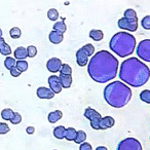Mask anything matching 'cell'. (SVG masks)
<instances>
[{
    "mask_svg": "<svg viewBox=\"0 0 150 150\" xmlns=\"http://www.w3.org/2000/svg\"><path fill=\"white\" fill-rule=\"evenodd\" d=\"M118 60L108 50L96 52L88 64V72L94 81L106 83L117 76Z\"/></svg>",
    "mask_w": 150,
    "mask_h": 150,
    "instance_id": "obj_1",
    "label": "cell"
},
{
    "mask_svg": "<svg viewBox=\"0 0 150 150\" xmlns=\"http://www.w3.org/2000/svg\"><path fill=\"white\" fill-rule=\"evenodd\" d=\"M118 76L127 86L140 88L149 80L150 69L139 59L129 58L121 63Z\"/></svg>",
    "mask_w": 150,
    "mask_h": 150,
    "instance_id": "obj_2",
    "label": "cell"
},
{
    "mask_svg": "<svg viewBox=\"0 0 150 150\" xmlns=\"http://www.w3.org/2000/svg\"><path fill=\"white\" fill-rule=\"evenodd\" d=\"M104 99L113 108H122L132 99V90L122 81H113L104 88Z\"/></svg>",
    "mask_w": 150,
    "mask_h": 150,
    "instance_id": "obj_3",
    "label": "cell"
},
{
    "mask_svg": "<svg viewBox=\"0 0 150 150\" xmlns=\"http://www.w3.org/2000/svg\"><path fill=\"white\" fill-rule=\"evenodd\" d=\"M109 47L120 58H127L134 52L136 47V38L133 34L121 31L112 36L109 42Z\"/></svg>",
    "mask_w": 150,
    "mask_h": 150,
    "instance_id": "obj_4",
    "label": "cell"
},
{
    "mask_svg": "<svg viewBox=\"0 0 150 150\" xmlns=\"http://www.w3.org/2000/svg\"><path fill=\"white\" fill-rule=\"evenodd\" d=\"M137 56L144 62H150V39H144L138 44Z\"/></svg>",
    "mask_w": 150,
    "mask_h": 150,
    "instance_id": "obj_5",
    "label": "cell"
},
{
    "mask_svg": "<svg viewBox=\"0 0 150 150\" xmlns=\"http://www.w3.org/2000/svg\"><path fill=\"white\" fill-rule=\"evenodd\" d=\"M117 150H143L142 145L135 138H125L117 145Z\"/></svg>",
    "mask_w": 150,
    "mask_h": 150,
    "instance_id": "obj_6",
    "label": "cell"
},
{
    "mask_svg": "<svg viewBox=\"0 0 150 150\" xmlns=\"http://www.w3.org/2000/svg\"><path fill=\"white\" fill-rule=\"evenodd\" d=\"M84 116H86V118H88L91 121V125H92L93 129H96V131L100 129V120L102 118V116H101V114L98 111L88 107L84 111Z\"/></svg>",
    "mask_w": 150,
    "mask_h": 150,
    "instance_id": "obj_7",
    "label": "cell"
},
{
    "mask_svg": "<svg viewBox=\"0 0 150 150\" xmlns=\"http://www.w3.org/2000/svg\"><path fill=\"white\" fill-rule=\"evenodd\" d=\"M118 27L122 30L129 32H135L138 29V20H129L125 18H121L118 20Z\"/></svg>",
    "mask_w": 150,
    "mask_h": 150,
    "instance_id": "obj_8",
    "label": "cell"
},
{
    "mask_svg": "<svg viewBox=\"0 0 150 150\" xmlns=\"http://www.w3.org/2000/svg\"><path fill=\"white\" fill-rule=\"evenodd\" d=\"M48 86H50V88L56 94H60L62 92V86H61V81L59 76L57 75H50L48 77Z\"/></svg>",
    "mask_w": 150,
    "mask_h": 150,
    "instance_id": "obj_9",
    "label": "cell"
},
{
    "mask_svg": "<svg viewBox=\"0 0 150 150\" xmlns=\"http://www.w3.org/2000/svg\"><path fill=\"white\" fill-rule=\"evenodd\" d=\"M36 95L39 99L42 100H50L54 97V93L52 92L50 88H44V86H40L36 91Z\"/></svg>",
    "mask_w": 150,
    "mask_h": 150,
    "instance_id": "obj_10",
    "label": "cell"
},
{
    "mask_svg": "<svg viewBox=\"0 0 150 150\" xmlns=\"http://www.w3.org/2000/svg\"><path fill=\"white\" fill-rule=\"evenodd\" d=\"M62 64H63V63L61 62L60 59L52 58V59H50V60L47 61V63H46V68H47V70L50 71V72L57 73V72H59V71H60Z\"/></svg>",
    "mask_w": 150,
    "mask_h": 150,
    "instance_id": "obj_11",
    "label": "cell"
},
{
    "mask_svg": "<svg viewBox=\"0 0 150 150\" xmlns=\"http://www.w3.org/2000/svg\"><path fill=\"white\" fill-rule=\"evenodd\" d=\"M76 62L80 67H86L88 64V57L82 48H79L76 52Z\"/></svg>",
    "mask_w": 150,
    "mask_h": 150,
    "instance_id": "obj_12",
    "label": "cell"
},
{
    "mask_svg": "<svg viewBox=\"0 0 150 150\" xmlns=\"http://www.w3.org/2000/svg\"><path fill=\"white\" fill-rule=\"evenodd\" d=\"M115 120L113 117L111 116H105L102 117L100 120V129H110L114 125Z\"/></svg>",
    "mask_w": 150,
    "mask_h": 150,
    "instance_id": "obj_13",
    "label": "cell"
},
{
    "mask_svg": "<svg viewBox=\"0 0 150 150\" xmlns=\"http://www.w3.org/2000/svg\"><path fill=\"white\" fill-rule=\"evenodd\" d=\"M48 39H50V41L52 42V43L59 44L63 41V39H64V35H63V33H60V32L52 30V31L50 33V35H48Z\"/></svg>",
    "mask_w": 150,
    "mask_h": 150,
    "instance_id": "obj_14",
    "label": "cell"
},
{
    "mask_svg": "<svg viewBox=\"0 0 150 150\" xmlns=\"http://www.w3.org/2000/svg\"><path fill=\"white\" fill-rule=\"evenodd\" d=\"M13 54H15V59L17 60H25L26 58H28L27 48H25L24 46H19L18 48H16Z\"/></svg>",
    "mask_w": 150,
    "mask_h": 150,
    "instance_id": "obj_15",
    "label": "cell"
},
{
    "mask_svg": "<svg viewBox=\"0 0 150 150\" xmlns=\"http://www.w3.org/2000/svg\"><path fill=\"white\" fill-rule=\"evenodd\" d=\"M61 81V86L64 88H69L72 84V76L71 75H62L60 74L59 76Z\"/></svg>",
    "mask_w": 150,
    "mask_h": 150,
    "instance_id": "obj_16",
    "label": "cell"
},
{
    "mask_svg": "<svg viewBox=\"0 0 150 150\" xmlns=\"http://www.w3.org/2000/svg\"><path fill=\"white\" fill-rule=\"evenodd\" d=\"M63 117V113L61 110H56V111H52L48 114L47 118H48V121L50 123H56L57 121H59L61 118Z\"/></svg>",
    "mask_w": 150,
    "mask_h": 150,
    "instance_id": "obj_17",
    "label": "cell"
},
{
    "mask_svg": "<svg viewBox=\"0 0 150 150\" xmlns=\"http://www.w3.org/2000/svg\"><path fill=\"white\" fill-rule=\"evenodd\" d=\"M90 37L92 38L94 41H101V40L103 39V37H104V33H103L102 30L95 29L90 32Z\"/></svg>",
    "mask_w": 150,
    "mask_h": 150,
    "instance_id": "obj_18",
    "label": "cell"
},
{
    "mask_svg": "<svg viewBox=\"0 0 150 150\" xmlns=\"http://www.w3.org/2000/svg\"><path fill=\"white\" fill-rule=\"evenodd\" d=\"M76 134H77V131L74 127H68L65 132V139L67 141H74L76 138Z\"/></svg>",
    "mask_w": 150,
    "mask_h": 150,
    "instance_id": "obj_19",
    "label": "cell"
},
{
    "mask_svg": "<svg viewBox=\"0 0 150 150\" xmlns=\"http://www.w3.org/2000/svg\"><path fill=\"white\" fill-rule=\"evenodd\" d=\"M65 132H66V127L63 125H59V127H54V136L59 140H62L65 138Z\"/></svg>",
    "mask_w": 150,
    "mask_h": 150,
    "instance_id": "obj_20",
    "label": "cell"
},
{
    "mask_svg": "<svg viewBox=\"0 0 150 150\" xmlns=\"http://www.w3.org/2000/svg\"><path fill=\"white\" fill-rule=\"evenodd\" d=\"M54 31H58V32H60V33L64 34L67 30V26H66V24H65V22L64 21L57 22V23L54 25Z\"/></svg>",
    "mask_w": 150,
    "mask_h": 150,
    "instance_id": "obj_21",
    "label": "cell"
},
{
    "mask_svg": "<svg viewBox=\"0 0 150 150\" xmlns=\"http://www.w3.org/2000/svg\"><path fill=\"white\" fill-rule=\"evenodd\" d=\"M13 113L15 112H13L11 108H5L1 111V117H2V119H4V120H11V117L13 116Z\"/></svg>",
    "mask_w": 150,
    "mask_h": 150,
    "instance_id": "obj_22",
    "label": "cell"
},
{
    "mask_svg": "<svg viewBox=\"0 0 150 150\" xmlns=\"http://www.w3.org/2000/svg\"><path fill=\"white\" fill-rule=\"evenodd\" d=\"M16 67L18 70H20L21 72H25L28 69V62L25 60H18L16 62Z\"/></svg>",
    "mask_w": 150,
    "mask_h": 150,
    "instance_id": "obj_23",
    "label": "cell"
},
{
    "mask_svg": "<svg viewBox=\"0 0 150 150\" xmlns=\"http://www.w3.org/2000/svg\"><path fill=\"white\" fill-rule=\"evenodd\" d=\"M86 140V134L84 133L83 131H78L77 134H76V138H75L74 142L77 144H81L83 143Z\"/></svg>",
    "mask_w": 150,
    "mask_h": 150,
    "instance_id": "obj_24",
    "label": "cell"
},
{
    "mask_svg": "<svg viewBox=\"0 0 150 150\" xmlns=\"http://www.w3.org/2000/svg\"><path fill=\"white\" fill-rule=\"evenodd\" d=\"M9 35H11V37L13 38V39H19V38L22 36L21 29H20V28H18V27L11 28V31H9Z\"/></svg>",
    "mask_w": 150,
    "mask_h": 150,
    "instance_id": "obj_25",
    "label": "cell"
},
{
    "mask_svg": "<svg viewBox=\"0 0 150 150\" xmlns=\"http://www.w3.org/2000/svg\"><path fill=\"white\" fill-rule=\"evenodd\" d=\"M4 67L7 70H11V68L16 67V59L11 57H6V59L4 60Z\"/></svg>",
    "mask_w": 150,
    "mask_h": 150,
    "instance_id": "obj_26",
    "label": "cell"
},
{
    "mask_svg": "<svg viewBox=\"0 0 150 150\" xmlns=\"http://www.w3.org/2000/svg\"><path fill=\"white\" fill-rule=\"evenodd\" d=\"M140 99L143 102L150 104V91L149 90H144L140 93Z\"/></svg>",
    "mask_w": 150,
    "mask_h": 150,
    "instance_id": "obj_27",
    "label": "cell"
},
{
    "mask_svg": "<svg viewBox=\"0 0 150 150\" xmlns=\"http://www.w3.org/2000/svg\"><path fill=\"white\" fill-rule=\"evenodd\" d=\"M123 18H125V19H129V20H138L137 13H136V11H134V9H132V8L127 9V11H125Z\"/></svg>",
    "mask_w": 150,
    "mask_h": 150,
    "instance_id": "obj_28",
    "label": "cell"
},
{
    "mask_svg": "<svg viewBox=\"0 0 150 150\" xmlns=\"http://www.w3.org/2000/svg\"><path fill=\"white\" fill-rule=\"evenodd\" d=\"M59 72L62 75H71L72 74V68H71L68 64H62Z\"/></svg>",
    "mask_w": 150,
    "mask_h": 150,
    "instance_id": "obj_29",
    "label": "cell"
},
{
    "mask_svg": "<svg viewBox=\"0 0 150 150\" xmlns=\"http://www.w3.org/2000/svg\"><path fill=\"white\" fill-rule=\"evenodd\" d=\"M47 18L50 21H57L59 19V11L56 8H50L47 11Z\"/></svg>",
    "mask_w": 150,
    "mask_h": 150,
    "instance_id": "obj_30",
    "label": "cell"
},
{
    "mask_svg": "<svg viewBox=\"0 0 150 150\" xmlns=\"http://www.w3.org/2000/svg\"><path fill=\"white\" fill-rule=\"evenodd\" d=\"M82 50H83V52L86 54V56L88 57H91V56H93L94 54V52H95V47H94V45H92V44H86L84 46H82Z\"/></svg>",
    "mask_w": 150,
    "mask_h": 150,
    "instance_id": "obj_31",
    "label": "cell"
},
{
    "mask_svg": "<svg viewBox=\"0 0 150 150\" xmlns=\"http://www.w3.org/2000/svg\"><path fill=\"white\" fill-rule=\"evenodd\" d=\"M0 54H3V56H9V54H11V46L8 45V44L5 42L4 44H3V46L1 47V50H0Z\"/></svg>",
    "mask_w": 150,
    "mask_h": 150,
    "instance_id": "obj_32",
    "label": "cell"
},
{
    "mask_svg": "<svg viewBox=\"0 0 150 150\" xmlns=\"http://www.w3.org/2000/svg\"><path fill=\"white\" fill-rule=\"evenodd\" d=\"M27 54L29 58H34L37 54V48L34 45H29L27 47Z\"/></svg>",
    "mask_w": 150,
    "mask_h": 150,
    "instance_id": "obj_33",
    "label": "cell"
},
{
    "mask_svg": "<svg viewBox=\"0 0 150 150\" xmlns=\"http://www.w3.org/2000/svg\"><path fill=\"white\" fill-rule=\"evenodd\" d=\"M141 25L145 30H150V16H146V17L143 18Z\"/></svg>",
    "mask_w": 150,
    "mask_h": 150,
    "instance_id": "obj_34",
    "label": "cell"
},
{
    "mask_svg": "<svg viewBox=\"0 0 150 150\" xmlns=\"http://www.w3.org/2000/svg\"><path fill=\"white\" fill-rule=\"evenodd\" d=\"M9 121H11L13 125H19V123L22 121L21 114H20L19 112H15V113H13V116L11 117V119Z\"/></svg>",
    "mask_w": 150,
    "mask_h": 150,
    "instance_id": "obj_35",
    "label": "cell"
},
{
    "mask_svg": "<svg viewBox=\"0 0 150 150\" xmlns=\"http://www.w3.org/2000/svg\"><path fill=\"white\" fill-rule=\"evenodd\" d=\"M11 131L9 127L7 125V123L5 122H0V135H5Z\"/></svg>",
    "mask_w": 150,
    "mask_h": 150,
    "instance_id": "obj_36",
    "label": "cell"
},
{
    "mask_svg": "<svg viewBox=\"0 0 150 150\" xmlns=\"http://www.w3.org/2000/svg\"><path fill=\"white\" fill-rule=\"evenodd\" d=\"M9 71H11V75L13 76V77H19L20 75L22 74V72L20 70H18L17 67H13V68H11Z\"/></svg>",
    "mask_w": 150,
    "mask_h": 150,
    "instance_id": "obj_37",
    "label": "cell"
},
{
    "mask_svg": "<svg viewBox=\"0 0 150 150\" xmlns=\"http://www.w3.org/2000/svg\"><path fill=\"white\" fill-rule=\"evenodd\" d=\"M79 150H93V147L90 143H86V142H83V143L80 144Z\"/></svg>",
    "mask_w": 150,
    "mask_h": 150,
    "instance_id": "obj_38",
    "label": "cell"
},
{
    "mask_svg": "<svg viewBox=\"0 0 150 150\" xmlns=\"http://www.w3.org/2000/svg\"><path fill=\"white\" fill-rule=\"evenodd\" d=\"M26 132H27V134H29V135H33V134L35 133V127H28L27 129H26Z\"/></svg>",
    "mask_w": 150,
    "mask_h": 150,
    "instance_id": "obj_39",
    "label": "cell"
},
{
    "mask_svg": "<svg viewBox=\"0 0 150 150\" xmlns=\"http://www.w3.org/2000/svg\"><path fill=\"white\" fill-rule=\"evenodd\" d=\"M4 43H5V40L2 37H0V50H1V47H2Z\"/></svg>",
    "mask_w": 150,
    "mask_h": 150,
    "instance_id": "obj_40",
    "label": "cell"
},
{
    "mask_svg": "<svg viewBox=\"0 0 150 150\" xmlns=\"http://www.w3.org/2000/svg\"><path fill=\"white\" fill-rule=\"evenodd\" d=\"M96 150H108V149H107V148L105 147V146H98Z\"/></svg>",
    "mask_w": 150,
    "mask_h": 150,
    "instance_id": "obj_41",
    "label": "cell"
},
{
    "mask_svg": "<svg viewBox=\"0 0 150 150\" xmlns=\"http://www.w3.org/2000/svg\"><path fill=\"white\" fill-rule=\"evenodd\" d=\"M2 30H1V29H0V37H2Z\"/></svg>",
    "mask_w": 150,
    "mask_h": 150,
    "instance_id": "obj_42",
    "label": "cell"
}]
</instances>
